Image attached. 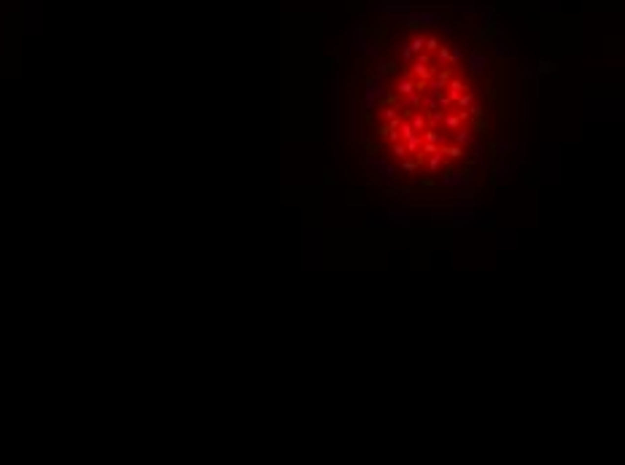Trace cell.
I'll return each instance as SVG.
<instances>
[{"label":"cell","mask_w":625,"mask_h":465,"mask_svg":"<svg viewBox=\"0 0 625 465\" xmlns=\"http://www.w3.org/2000/svg\"><path fill=\"white\" fill-rule=\"evenodd\" d=\"M415 167H418V162H412V159H404V162H402V170H407V172L415 170Z\"/></svg>","instance_id":"1"}]
</instances>
